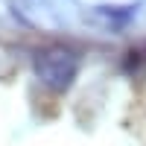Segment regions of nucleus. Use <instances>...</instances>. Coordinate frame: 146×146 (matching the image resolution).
<instances>
[{
    "instance_id": "2",
    "label": "nucleus",
    "mask_w": 146,
    "mask_h": 146,
    "mask_svg": "<svg viewBox=\"0 0 146 146\" xmlns=\"http://www.w3.org/2000/svg\"><path fill=\"white\" fill-rule=\"evenodd\" d=\"M135 12H137V6H108V3H102V6H94L91 15L108 29H123L135 18Z\"/></svg>"
},
{
    "instance_id": "1",
    "label": "nucleus",
    "mask_w": 146,
    "mask_h": 146,
    "mask_svg": "<svg viewBox=\"0 0 146 146\" xmlns=\"http://www.w3.org/2000/svg\"><path fill=\"white\" fill-rule=\"evenodd\" d=\"M82 56L70 44H47L32 56V73L50 94H67L79 76Z\"/></svg>"
}]
</instances>
